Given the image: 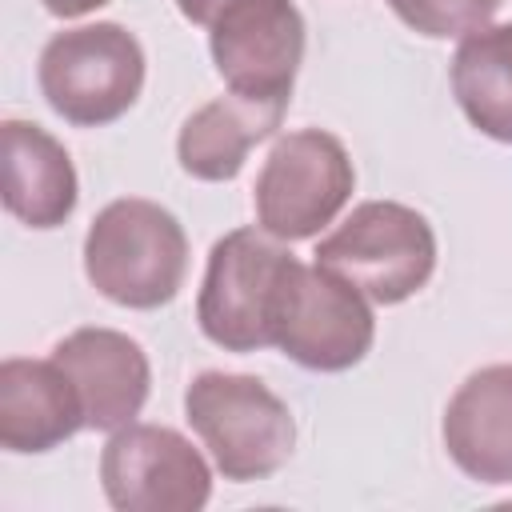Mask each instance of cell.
<instances>
[{
	"instance_id": "1",
	"label": "cell",
	"mask_w": 512,
	"mask_h": 512,
	"mask_svg": "<svg viewBox=\"0 0 512 512\" xmlns=\"http://www.w3.org/2000/svg\"><path fill=\"white\" fill-rule=\"evenodd\" d=\"M84 276L120 308L152 312L168 304L188 276L184 224L144 196L104 204L84 236Z\"/></svg>"
},
{
	"instance_id": "2",
	"label": "cell",
	"mask_w": 512,
	"mask_h": 512,
	"mask_svg": "<svg viewBox=\"0 0 512 512\" xmlns=\"http://www.w3.org/2000/svg\"><path fill=\"white\" fill-rule=\"evenodd\" d=\"M300 260L284 240L256 228H232L208 252L196 296L200 332L224 352L276 348V324Z\"/></svg>"
},
{
	"instance_id": "3",
	"label": "cell",
	"mask_w": 512,
	"mask_h": 512,
	"mask_svg": "<svg viewBox=\"0 0 512 512\" xmlns=\"http://www.w3.org/2000/svg\"><path fill=\"white\" fill-rule=\"evenodd\" d=\"M184 420L208 448L216 472L232 484L276 476L296 448L288 404L244 372H200L184 388Z\"/></svg>"
},
{
	"instance_id": "4",
	"label": "cell",
	"mask_w": 512,
	"mask_h": 512,
	"mask_svg": "<svg viewBox=\"0 0 512 512\" xmlns=\"http://www.w3.org/2000/svg\"><path fill=\"white\" fill-rule=\"evenodd\" d=\"M316 264L348 280L372 304L412 300L436 272V232L400 200H364L316 244Z\"/></svg>"
},
{
	"instance_id": "5",
	"label": "cell",
	"mask_w": 512,
	"mask_h": 512,
	"mask_svg": "<svg viewBox=\"0 0 512 512\" xmlns=\"http://www.w3.org/2000/svg\"><path fill=\"white\" fill-rule=\"evenodd\" d=\"M36 80L60 120L104 128L136 104L144 88V48L116 20L64 28L44 44Z\"/></svg>"
},
{
	"instance_id": "6",
	"label": "cell",
	"mask_w": 512,
	"mask_h": 512,
	"mask_svg": "<svg viewBox=\"0 0 512 512\" xmlns=\"http://www.w3.org/2000/svg\"><path fill=\"white\" fill-rule=\"evenodd\" d=\"M352 188H356V168L340 136L324 128L284 132L272 144L268 160L260 164L252 188L256 224L284 244L312 240L344 212Z\"/></svg>"
},
{
	"instance_id": "7",
	"label": "cell",
	"mask_w": 512,
	"mask_h": 512,
	"mask_svg": "<svg viewBox=\"0 0 512 512\" xmlns=\"http://www.w3.org/2000/svg\"><path fill=\"white\" fill-rule=\"evenodd\" d=\"M100 488L116 512H200L212 468L168 424H124L100 452Z\"/></svg>"
},
{
	"instance_id": "8",
	"label": "cell",
	"mask_w": 512,
	"mask_h": 512,
	"mask_svg": "<svg viewBox=\"0 0 512 512\" xmlns=\"http://www.w3.org/2000/svg\"><path fill=\"white\" fill-rule=\"evenodd\" d=\"M376 340L372 300L320 264H300L276 324V348L308 372H348Z\"/></svg>"
},
{
	"instance_id": "9",
	"label": "cell",
	"mask_w": 512,
	"mask_h": 512,
	"mask_svg": "<svg viewBox=\"0 0 512 512\" xmlns=\"http://www.w3.org/2000/svg\"><path fill=\"white\" fill-rule=\"evenodd\" d=\"M208 52L232 92L292 100L304 60V16L292 0H236L208 24Z\"/></svg>"
},
{
	"instance_id": "10",
	"label": "cell",
	"mask_w": 512,
	"mask_h": 512,
	"mask_svg": "<svg viewBox=\"0 0 512 512\" xmlns=\"http://www.w3.org/2000/svg\"><path fill=\"white\" fill-rule=\"evenodd\" d=\"M52 360L72 380L84 428L116 432L132 424L152 392V364L148 352L116 328H76L64 340H56Z\"/></svg>"
},
{
	"instance_id": "11",
	"label": "cell",
	"mask_w": 512,
	"mask_h": 512,
	"mask_svg": "<svg viewBox=\"0 0 512 512\" xmlns=\"http://www.w3.org/2000/svg\"><path fill=\"white\" fill-rule=\"evenodd\" d=\"M452 464L476 484H512V364L476 368L440 424Z\"/></svg>"
},
{
	"instance_id": "12",
	"label": "cell",
	"mask_w": 512,
	"mask_h": 512,
	"mask_svg": "<svg viewBox=\"0 0 512 512\" xmlns=\"http://www.w3.org/2000/svg\"><path fill=\"white\" fill-rule=\"evenodd\" d=\"M0 192L8 216L28 228H60L76 212V168L68 148L32 120L0 124Z\"/></svg>"
},
{
	"instance_id": "13",
	"label": "cell",
	"mask_w": 512,
	"mask_h": 512,
	"mask_svg": "<svg viewBox=\"0 0 512 512\" xmlns=\"http://www.w3.org/2000/svg\"><path fill=\"white\" fill-rule=\"evenodd\" d=\"M84 428V408L64 376V368L48 360L8 356L0 364V444L16 456L52 452Z\"/></svg>"
},
{
	"instance_id": "14",
	"label": "cell",
	"mask_w": 512,
	"mask_h": 512,
	"mask_svg": "<svg viewBox=\"0 0 512 512\" xmlns=\"http://www.w3.org/2000/svg\"><path fill=\"white\" fill-rule=\"evenodd\" d=\"M288 112V100H264L232 92L200 104L176 136V160L192 180L224 184L236 180L248 152L268 140Z\"/></svg>"
},
{
	"instance_id": "15",
	"label": "cell",
	"mask_w": 512,
	"mask_h": 512,
	"mask_svg": "<svg viewBox=\"0 0 512 512\" xmlns=\"http://www.w3.org/2000/svg\"><path fill=\"white\" fill-rule=\"evenodd\" d=\"M448 76L468 124L496 144H512V24L464 36Z\"/></svg>"
},
{
	"instance_id": "16",
	"label": "cell",
	"mask_w": 512,
	"mask_h": 512,
	"mask_svg": "<svg viewBox=\"0 0 512 512\" xmlns=\"http://www.w3.org/2000/svg\"><path fill=\"white\" fill-rule=\"evenodd\" d=\"M504 0H388V8L428 40H464L492 24Z\"/></svg>"
},
{
	"instance_id": "17",
	"label": "cell",
	"mask_w": 512,
	"mask_h": 512,
	"mask_svg": "<svg viewBox=\"0 0 512 512\" xmlns=\"http://www.w3.org/2000/svg\"><path fill=\"white\" fill-rule=\"evenodd\" d=\"M228 4H236V0H176V8H180V16L184 20H192V24H200V28H208Z\"/></svg>"
},
{
	"instance_id": "18",
	"label": "cell",
	"mask_w": 512,
	"mask_h": 512,
	"mask_svg": "<svg viewBox=\"0 0 512 512\" xmlns=\"http://www.w3.org/2000/svg\"><path fill=\"white\" fill-rule=\"evenodd\" d=\"M104 4H112V0H44V8H48L52 16H60V20H76V16H88V12L104 8Z\"/></svg>"
}]
</instances>
